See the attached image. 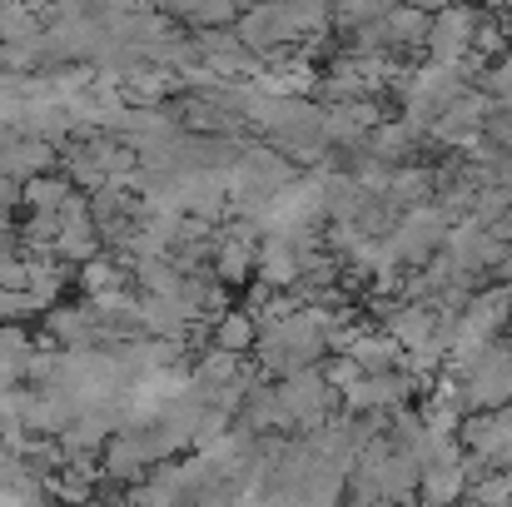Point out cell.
<instances>
[{
	"mask_svg": "<svg viewBox=\"0 0 512 507\" xmlns=\"http://www.w3.org/2000/svg\"><path fill=\"white\" fill-rule=\"evenodd\" d=\"M244 194H264V199H274L279 189H289V169L279 165V160H269V155H254V160H244V169H239V179H234Z\"/></svg>",
	"mask_w": 512,
	"mask_h": 507,
	"instance_id": "1",
	"label": "cell"
},
{
	"mask_svg": "<svg viewBox=\"0 0 512 507\" xmlns=\"http://www.w3.org/2000/svg\"><path fill=\"white\" fill-rule=\"evenodd\" d=\"M249 343H254V324H249L244 314H229V319L219 324V348L234 353V348H249Z\"/></svg>",
	"mask_w": 512,
	"mask_h": 507,
	"instance_id": "2",
	"label": "cell"
}]
</instances>
